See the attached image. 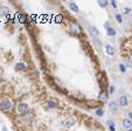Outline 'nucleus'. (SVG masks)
Listing matches in <instances>:
<instances>
[{"label":"nucleus","mask_w":132,"mask_h":131,"mask_svg":"<svg viewBox=\"0 0 132 131\" xmlns=\"http://www.w3.org/2000/svg\"><path fill=\"white\" fill-rule=\"evenodd\" d=\"M12 108H13V102L10 98H4L0 102V110H2V111H8Z\"/></svg>","instance_id":"obj_1"},{"label":"nucleus","mask_w":132,"mask_h":131,"mask_svg":"<svg viewBox=\"0 0 132 131\" xmlns=\"http://www.w3.org/2000/svg\"><path fill=\"white\" fill-rule=\"evenodd\" d=\"M28 110H29V107H28V104L25 102H20L16 105V112H18L19 115H25V114L28 112Z\"/></svg>","instance_id":"obj_2"},{"label":"nucleus","mask_w":132,"mask_h":131,"mask_svg":"<svg viewBox=\"0 0 132 131\" xmlns=\"http://www.w3.org/2000/svg\"><path fill=\"white\" fill-rule=\"evenodd\" d=\"M118 105L120 108H126V107H129V100H127V97H126L125 95H122L118 98Z\"/></svg>","instance_id":"obj_3"},{"label":"nucleus","mask_w":132,"mask_h":131,"mask_svg":"<svg viewBox=\"0 0 132 131\" xmlns=\"http://www.w3.org/2000/svg\"><path fill=\"white\" fill-rule=\"evenodd\" d=\"M76 124V119L74 118V117H68L66 118L64 121H63V125L66 126V128H71V126H74Z\"/></svg>","instance_id":"obj_4"},{"label":"nucleus","mask_w":132,"mask_h":131,"mask_svg":"<svg viewBox=\"0 0 132 131\" xmlns=\"http://www.w3.org/2000/svg\"><path fill=\"white\" fill-rule=\"evenodd\" d=\"M122 126L125 128L126 130H127V129H132V121L129 119L127 117H126V118H123V119H122Z\"/></svg>","instance_id":"obj_5"},{"label":"nucleus","mask_w":132,"mask_h":131,"mask_svg":"<svg viewBox=\"0 0 132 131\" xmlns=\"http://www.w3.org/2000/svg\"><path fill=\"white\" fill-rule=\"evenodd\" d=\"M105 52H106V54H108L109 56H113V55H115V53H116V50H115L113 46H112V44H105Z\"/></svg>","instance_id":"obj_6"},{"label":"nucleus","mask_w":132,"mask_h":131,"mask_svg":"<svg viewBox=\"0 0 132 131\" xmlns=\"http://www.w3.org/2000/svg\"><path fill=\"white\" fill-rule=\"evenodd\" d=\"M88 32H89V34H90L93 38H97L98 34H99V33H98V29L96 28L95 26H90V27L88 28Z\"/></svg>","instance_id":"obj_7"},{"label":"nucleus","mask_w":132,"mask_h":131,"mask_svg":"<svg viewBox=\"0 0 132 131\" xmlns=\"http://www.w3.org/2000/svg\"><path fill=\"white\" fill-rule=\"evenodd\" d=\"M47 105H48L49 109H56L59 104H57V101L55 98H49L48 102H47Z\"/></svg>","instance_id":"obj_8"},{"label":"nucleus","mask_w":132,"mask_h":131,"mask_svg":"<svg viewBox=\"0 0 132 131\" xmlns=\"http://www.w3.org/2000/svg\"><path fill=\"white\" fill-rule=\"evenodd\" d=\"M106 125H108V128H109L110 131H116V125H115V122H113V121L108 119V121H106Z\"/></svg>","instance_id":"obj_9"},{"label":"nucleus","mask_w":132,"mask_h":131,"mask_svg":"<svg viewBox=\"0 0 132 131\" xmlns=\"http://www.w3.org/2000/svg\"><path fill=\"white\" fill-rule=\"evenodd\" d=\"M68 6H69V8H70L71 12H74V13H77V12H78V6H77L75 2H69Z\"/></svg>","instance_id":"obj_10"},{"label":"nucleus","mask_w":132,"mask_h":131,"mask_svg":"<svg viewBox=\"0 0 132 131\" xmlns=\"http://www.w3.org/2000/svg\"><path fill=\"white\" fill-rule=\"evenodd\" d=\"M117 108H118V105H117L116 102H109V109H110L112 112H116V111H117Z\"/></svg>","instance_id":"obj_11"},{"label":"nucleus","mask_w":132,"mask_h":131,"mask_svg":"<svg viewBox=\"0 0 132 131\" xmlns=\"http://www.w3.org/2000/svg\"><path fill=\"white\" fill-rule=\"evenodd\" d=\"M16 70H20V72L26 70V64L24 62H18L16 63Z\"/></svg>","instance_id":"obj_12"},{"label":"nucleus","mask_w":132,"mask_h":131,"mask_svg":"<svg viewBox=\"0 0 132 131\" xmlns=\"http://www.w3.org/2000/svg\"><path fill=\"white\" fill-rule=\"evenodd\" d=\"M71 28H73V32H74L75 34H79V33H81V28H79V26L77 24H73V25H71Z\"/></svg>","instance_id":"obj_13"},{"label":"nucleus","mask_w":132,"mask_h":131,"mask_svg":"<svg viewBox=\"0 0 132 131\" xmlns=\"http://www.w3.org/2000/svg\"><path fill=\"white\" fill-rule=\"evenodd\" d=\"M0 13L2 15H7L10 13V8L6 7V6H1V7H0Z\"/></svg>","instance_id":"obj_14"},{"label":"nucleus","mask_w":132,"mask_h":131,"mask_svg":"<svg viewBox=\"0 0 132 131\" xmlns=\"http://www.w3.org/2000/svg\"><path fill=\"white\" fill-rule=\"evenodd\" d=\"M106 34H108L109 36H115V35H116V29L110 27V28L106 29Z\"/></svg>","instance_id":"obj_15"},{"label":"nucleus","mask_w":132,"mask_h":131,"mask_svg":"<svg viewBox=\"0 0 132 131\" xmlns=\"http://www.w3.org/2000/svg\"><path fill=\"white\" fill-rule=\"evenodd\" d=\"M95 114H96L97 116L102 117L104 115V110H103V109H96V110H95Z\"/></svg>","instance_id":"obj_16"},{"label":"nucleus","mask_w":132,"mask_h":131,"mask_svg":"<svg viewBox=\"0 0 132 131\" xmlns=\"http://www.w3.org/2000/svg\"><path fill=\"white\" fill-rule=\"evenodd\" d=\"M116 20L118 21V24H122L123 22V16L120 13H116Z\"/></svg>","instance_id":"obj_17"},{"label":"nucleus","mask_w":132,"mask_h":131,"mask_svg":"<svg viewBox=\"0 0 132 131\" xmlns=\"http://www.w3.org/2000/svg\"><path fill=\"white\" fill-rule=\"evenodd\" d=\"M119 70H120L122 73H125V72H126V66L123 64V63H119Z\"/></svg>","instance_id":"obj_18"},{"label":"nucleus","mask_w":132,"mask_h":131,"mask_svg":"<svg viewBox=\"0 0 132 131\" xmlns=\"http://www.w3.org/2000/svg\"><path fill=\"white\" fill-rule=\"evenodd\" d=\"M132 10L130 7H124V11H123V14H130V12H131Z\"/></svg>","instance_id":"obj_19"},{"label":"nucleus","mask_w":132,"mask_h":131,"mask_svg":"<svg viewBox=\"0 0 132 131\" xmlns=\"http://www.w3.org/2000/svg\"><path fill=\"white\" fill-rule=\"evenodd\" d=\"M98 4H99L101 7H106L109 2H108V1H98Z\"/></svg>","instance_id":"obj_20"},{"label":"nucleus","mask_w":132,"mask_h":131,"mask_svg":"<svg viewBox=\"0 0 132 131\" xmlns=\"http://www.w3.org/2000/svg\"><path fill=\"white\" fill-rule=\"evenodd\" d=\"M101 101L106 102V101H108V96H106V95H102V96H101Z\"/></svg>","instance_id":"obj_21"},{"label":"nucleus","mask_w":132,"mask_h":131,"mask_svg":"<svg viewBox=\"0 0 132 131\" xmlns=\"http://www.w3.org/2000/svg\"><path fill=\"white\" fill-rule=\"evenodd\" d=\"M115 91V87L113 86H110V88H109V94H112Z\"/></svg>","instance_id":"obj_22"},{"label":"nucleus","mask_w":132,"mask_h":131,"mask_svg":"<svg viewBox=\"0 0 132 131\" xmlns=\"http://www.w3.org/2000/svg\"><path fill=\"white\" fill-rule=\"evenodd\" d=\"M127 67L132 69V58H130V60H129V62H127Z\"/></svg>","instance_id":"obj_23"},{"label":"nucleus","mask_w":132,"mask_h":131,"mask_svg":"<svg viewBox=\"0 0 132 131\" xmlns=\"http://www.w3.org/2000/svg\"><path fill=\"white\" fill-rule=\"evenodd\" d=\"M127 118L132 121V111H129V112H127Z\"/></svg>","instance_id":"obj_24"},{"label":"nucleus","mask_w":132,"mask_h":131,"mask_svg":"<svg viewBox=\"0 0 132 131\" xmlns=\"http://www.w3.org/2000/svg\"><path fill=\"white\" fill-rule=\"evenodd\" d=\"M110 4H111V6H112V7H115V8L117 7V5H116V2H115V1H110Z\"/></svg>","instance_id":"obj_25"},{"label":"nucleus","mask_w":132,"mask_h":131,"mask_svg":"<svg viewBox=\"0 0 132 131\" xmlns=\"http://www.w3.org/2000/svg\"><path fill=\"white\" fill-rule=\"evenodd\" d=\"M104 27H105L106 29L110 28V24H109V22H105V24H104Z\"/></svg>","instance_id":"obj_26"},{"label":"nucleus","mask_w":132,"mask_h":131,"mask_svg":"<svg viewBox=\"0 0 132 131\" xmlns=\"http://www.w3.org/2000/svg\"><path fill=\"white\" fill-rule=\"evenodd\" d=\"M2 131H7V129H6V128H2Z\"/></svg>","instance_id":"obj_27"},{"label":"nucleus","mask_w":132,"mask_h":131,"mask_svg":"<svg viewBox=\"0 0 132 131\" xmlns=\"http://www.w3.org/2000/svg\"><path fill=\"white\" fill-rule=\"evenodd\" d=\"M126 131H132V129H127V130H126Z\"/></svg>","instance_id":"obj_28"},{"label":"nucleus","mask_w":132,"mask_h":131,"mask_svg":"<svg viewBox=\"0 0 132 131\" xmlns=\"http://www.w3.org/2000/svg\"><path fill=\"white\" fill-rule=\"evenodd\" d=\"M0 89H1V83H0Z\"/></svg>","instance_id":"obj_29"}]
</instances>
